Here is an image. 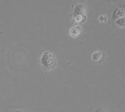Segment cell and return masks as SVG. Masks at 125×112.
I'll list each match as a JSON object with an SVG mask.
<instances>
[]
</instances>
